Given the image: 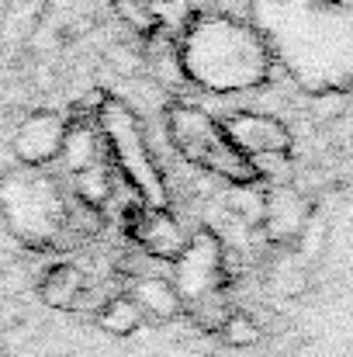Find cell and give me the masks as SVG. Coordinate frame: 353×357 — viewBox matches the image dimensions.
I'll list each match as a JSON object with an SVG mask.
<instances>
[{
  "instance_id": "cell-1",
  "label": "cell",
  "mask_w": 353,
  "mask_h": 357,
  "mask_svg": "<svg viewBox=\"0 0 353 357\" xmlns=\"http://www.w3.org/2000/svg\"><path fill=\"white\" fill-rule=\"evenodd\" d=\"M170 135L180 146V153L191 163L205 167V170L226 174L233 181H246L253 174V163L229 142L226 128L215 125L198 108H177V112H170Z\"/></svg>"
},
{
  "instance_id": "cell-2",
  "label": "cell",
  "mask_w": 353,
  "mask_h": 357,
  "mask_svg": "<svg viewBox=\"0 0 353 357\" xmlns=\"http://www.w3.org/2000/svg\"><path fill=\"white\" fill-rule=\"evenodd\" d=\"M222 128L246 160L263 156V153H284V146H288L284 128L274 119H263V115H239V119H229Z\"/></svg>"
},
{
  "instance_id": "cell-3",
  "label": "cell",
  "mask_w": 353,
  "mask_h": 357,
  "mask_svg": "<svg viewBox=\"0 0 353 357\" xmlns=\"http://www.w3.org/2000/svg\"><path fill=\"white\" fill-rule=\"evenodd\" d=\"M135 236L142 243V250L149 257H166V260H177L187 253V236L180 233V226L163 215V212H139V226H135Z\"/></svg>"
},
{
  "instance_id": "cell-4",
  "label": "cell",
  "mask_w": 353,
  "mask_h": 357,
  "mask_svg": "<svg viewBox=\"0 0 353 357\" xmlns=\"http://www.w3.org/2000/svg\"><path fill=\"white\" fill-rule=\"evenodd\" d=\"M132 302L139 305V312H152V316H177L180 312V295L163 281V278H139L135 281V291H132Z\"/></svg>"
},
{
  "instance_id": "cell-5",
  "label": "cell",
  "mask_w": 353,
  "mask_h": 357,
  "mask_svg": "<svg viewBox=\"0 0 353 357\" xmlns=\"http://www.w3.org/2000/svg\"><path fill=\"white\" fill-rule=\"evenodd\" d=\"M80 291H84V278H80V271L70 267V264L52 267L49 278H45V284H42V298H45L49 305H56V309H73L77 298H80Z\"/></svg>"
},
{
  "instance_id": "cell-6",
  "label": "cell",
  "mask_w": 353,
  "mask_h": 357,
  "mask_svg": "<svg viewBox=\"0 0 353 357\" xmlns=\"http://www.w3.org/2000/svg\"><path fill=\"white\" fill-rule=\"evenodd\" d=\"M229 316H233V312L222 305L219 291H201V295L191 302V319H194L201 330H222Z\"/></svg>"
},
{
  "instance_id": "cell-7",
  "label": "cell",
  "mask_w": 353,
  "mask_h": 357,
  "mask_svg": "<svg viewBox=\"0 0 353 357\" xmlns=\"http://www.w3.org/2000/svg\"><path fill=\"white\" fill-rule=\"evenodd\" d=\"M101 309H104L101 312V326L108 333H115V337H125V333H132L139 326V305L132 298H115V302H108Z\"/></svg>"
},
{
  "instance_id": "cell-8",
  "label": "cell",
  "mask_w": 353,
  "mask_h": 357,
  "mask_svg": "<svg viewBox=\"0 0 353 357\" xmlns=\"http://www.w3.org/2000/svg\"><path fill=\"white\" fill-rule=\"evenodd\" d=\"M222 337H226L233 347H249V344L260 340V330H256V323L246 319L242 312H233V316L226 319V326H222Z\"/></svg>"
}]
</instances>
